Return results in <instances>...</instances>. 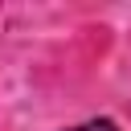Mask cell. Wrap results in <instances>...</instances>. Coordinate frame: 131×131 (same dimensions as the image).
I'll return each instance as SVG.
<instances>
[{"label":"cell","instance_id":"1","mask_svg":"<svg viewBox=\"0 0 131 131\" xmlns=\"http://www.w3.org/2000/svg\"><path fill=\"white\" fill-rule=\"evenodd\" d=\"M70 131H119L111 119H90V123H78V127H70Z\"/></svg>","mask_w":131,"mask_h":131}]
</instances>
